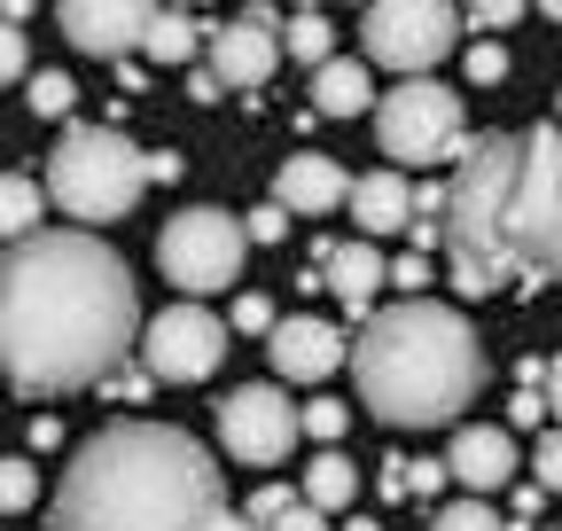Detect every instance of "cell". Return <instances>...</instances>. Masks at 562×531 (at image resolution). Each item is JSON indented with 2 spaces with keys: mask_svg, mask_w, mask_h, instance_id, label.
I'll use <instances>...</instances> for the list:
<instances>
[{
  "mask_svg": "<svg viewBox=\"0 0 562 531\" xmlns=\"http://www.w3.org/2000/svg\"><path fill=\"white\" fill-rule=\"evenodd\" d=\"M140 328L125 258L87 227H40L9 242L0 266V360L16 391H87L102 383Z\"/></svg>",
  "mask_w": 562,
  "mask_h": 531,
  "instance_id": "1",
  "label": "cell"
},
{
  "mask_svg": "<svg viewBox=\"0 0 562 531\" xmlns=\"http://www.w3.org/2000/svg\"><path fill=\"white\" fill-rule=\"evenodd\" d=\"M446 274L461 297L562 282V125L476 133L446 180Z\"/></svg>",
  "mask_w": 562,
  "mask_h": 531,
  "instance_id": "2",
  "label": "cell"
},
{
  "mask_svg": "<svg viewBox=\"0 0 562 531\" xmlns=\"http://www.w3.org/2000/svg\"><path fill=\"white\" fill-rule=\"evenodd\" d=\"M227 477L172 422H110L79 438L55 485V531H220Z\"/></svg>",
  "mask_w": 562,
  "mask_h": 531,
  "instance_id": "3",
  "label": "cell"
},
{
  "mask_svg": "<svg viewBox=\"0 0 562 531\" xmlns=\"http://www.w3.org/2000/svg\"><path fill=\"white\" fill-rule=\"evenodd\" d=\"M351 383H360V407H375V422L446 430V422H461V407L484 383L476 328L438 297H398L360 328V344H351Z\"/></svg>",
  "mask_w": 562,
  "mask_h": 531,
  "instance_id": "4",
  "label": "cell"
},
{
  "mask_svg": "<svg viewBox=\"0 0 562 531\" xmlns=\"http://www.w3.org/2000/svg\"><path fill=\"white\" fill-rule=\"evenodd\" d=\"M149 188V157H140L117 125H63V142L47 157V195L70 212V219H125Z\"/></svg>",
  "mask_w": 562,
  "mask_h": 531,
  "instance_id": "5",
  "label": "cell"
},
{
  "mask_svg": "<svg viewBox=\"0 0 562 531\" xmlns=\"http://www.w3.org/2000/svg\"><path fill=\"white\" fill-rule=\"evenodd\" d=\"M375 142L391 165H461L469 149V117H461V94L438 87V79H398L383 102H375Z\"/></svg>",
  "mask_w": 562,
  "mask_h": 531,
  "instance_id": "6",
  "label": "cell"
},
{
  "mask_svg": "<svg viewBox=\"0 0 562 531\" xmlns=\"http://www.w3.org/2000/svg\"><path fill=\"white\" fill-rule=\"evenodd\" d=\"M453 32H461L453 0H368V24H360L368 63H383L398 79H430L453 55Z\"/></svg>",
  "mask_w": 562,
  "mask_h": 531,
  "instance_id": "7",
  "label": "cell"
},
{
  "mask_svg": "<svg viewBox=\"0 0 562 531\" xmlns=\"http://www.w3.org/2000/svg\"><path fill=\"white\" fill-rule=\"evenodd\" d=\"M243 250H250V227H243V219H227V212H211V204H195V212L165 219V235H157V266H165V282H180L188 297L227 290V282L243 274Z\"/></svg>",
  "mask_w": 562,
  "mask_h": 531,
  "instance_id": "8",
  "label": "cell"
},
{
  "mask_svg": "<svg viewBox=\"0 0 562 531\" xmlns=\"http://www.w3.org/2000/svg\"><path fill=\"white\" fill-rule=\"evenodd\" d=\"M297 438H305V415H297L273 383H243V391L220 398V445H227L235 461H250V470H273Z\"/></svg>",
  "mask_w": 562,
  "mask_h": 531,
  "instance_id": "9",
  "label": "cell"
},
{
  "mask_svg": "<svg viewBox=\"0 0 562 531\" xmlns=\"http://www.w3.org/2000/svg\"><path fill=\"white\" fill-rule=\"evenodd\" d=\"M140 360H149L157 383H203L227 360V320L203 305H165L149 320V337H140Z\"/></svg>",
  "mask_w": 562,
  "mask_h": 531,
  "instance_id": "10",
  "label": "cell"
},
{
  "mask_svg": "<svg viewBox=\"0 0 562 531\" xmlns=\"http://www.w3.org/2000/svg\"><path fill=\"white\" fill-rule=\"evenodd\" d=\"M157 16H165L157 0H55L63 39L79 47V55H94V63H117L133 47H149Z\"/></svg>",
  "mask_w": 562,
  "mask_h": 531,
  "instance_id": "11",
  "label": "cell"
},
{
  "mask_svg": "<svg viewBox=\"0 0 562 531\" xmlns=\"http://www.w3.org/2000/svg\"><path fill=\"white\" fill-rule=\"evenodd\" d=\"M211 71H220L227 87H266L273 79V63L290 55L281 47V16L273 9H250V16H235V24H211Z\"/></svg>",
  "mask_w": 562,
  "mask_h": 531,
  "instance_id": "12",
  "label": "cell"
},
{
  "mask_svg": "<svg viewBox=\"0 0 562 531\" xmlns=\"http://www.w3.org/2000/svg\"><path fill=\"white\" fill-rule=\"evenodd\" d=\"M266 352H273V375L281 383H321V375H336L344 368V328L336 320H321V313H297V320H281L273 337H266Z\"/></svg>",
  "mask_w": 562,
  "mask_h": 531,
  "instance_id": "13",
  "label": "cell"
},
{
  "mask_svg": "<svg viewBox=\"0 0 562 531\" xmlns=\"http://www.w3.org/2000/svg\"><path fill=\"white\" fill-rule=\"evenodd\" d=\"M446 470H453V485H469V493H501L524 461H516V438H508L501 422H461L453 445H446Z\"/></svg>",
  "mask_w": 562,
  "mask_h": 531,
  "instance_id": "14",
  "label": "cell"
},
{
  "mask_svg": "<svg viewBox=\"0 0 562 531\" xmlns=\"http://www.w3.org/2000/svg\"><path fill=\"white\" fill-rule=\"evenodd\" d=\"M414 219H422V188H406L398 165L351 180V227H360L368 242H375V235H414Z\"/></svg>",
  "mask_w": 562,
  "mask_h": 531,
  "instance_id": "15",
  "label": "cell"
},
{
  "mask_svg": "<svg viewBox=\"0 0 562 531\" xmlns=\"http://www.w3.org/2000/svg\"><path fill=\"white\" fill-rule=\"evenodd\" d=\"M273 204H290V212L321 219V212L351 204V180H344V165H336V157L297 149V157H281V172H273Z\"/></svg>",
  "mask_w": 562,
  "mask_h": 531,
  "instance_id": "16",
  "label": "cell"
},
{
  "mask_svg": "<svg viewBox=\"0 0 562 531\" xmlns=\"http://www.w3.org/2000/svg\"><path fill=\"white\" fill-rule=\"evenodd\" d=\"M321 282H328V290H336L351 313H360V305H368V297L391 282V274H383L375 242H368V235H351V242H328V250H321Z\"/></svg>",
  "mask_w": 562,
  "mask_h": 531,
  "instance_id": "17",
  "label": "cell"
},
{
  "mask_svg": "<svg viewBox=\"0 0 562 531\" xmlns=\"http://www.w3.org/2000/svg\"><path fill=\"white\" fill-rule=\"evenodd\" d=\"M313 110H321V117H360V110H375L368 63H351V55L321 63V71H313Z\"/></svg>",
  "mask_w": 562,
  "mask_h": 531,
  "instance_id": "18",
  "label": "cell"
},
{
  "mask_svg": "<svg viewBox=\"0 0 562 531\" xmlns=\"http://www.w3.org/2000/svg\"><path fill=\"white\" fill-rule=\"evenodd\" d=\"M203 47H211V24H195V16H180V9H165L140 55H157V63H195Z\"/></svg>",
  "mask_w": 562,
  "mask_h": 531,
  "instance_id": "19",
  "label": "cell"
},
{
  "mask_svg": "<svg viewBox=\"0 0 562 531\" xmlns=\"http://www.w3.org/2000/svg\"><path fill=\"white\" fill-rule=\"evenodd\" d=\"M351 493H360V470H351L344 453H321L305 470V500L313 508H351Z\"/></svg>",
  "mask_w": 562,
  "mask_h": 531,
  "instance_id": "20",
  "label": "cell"
},
{
  "mask_svg": "<svg viewBox=\"0 0 562 531\" xmlns=\"http://www.w3.org/2000/svg\"><path fill=\"white\" fill-rule=\"evenodd\" d=\"M281 47H290V63H336V32H328V16H313V9H297L290 24H281Z\"/></svg>",
  "mask_w": 562,
  "mask_h": 531,
  "instance_id": "21",
  "label": "cell"
},
{
  "mask_svg": "<svg viewBox=\"0 0 562 531\" xmlns=\"http://www.w3.org/2000/svg\"><path fill=\"white\" fill-rule=\"evenodd\" d=\"M0 227H9V242L40 235V188H32V172H9V180H0Z\"/></svg>",
  "mask_w": 562,
  "mask_h": 531,
  "instance_id": "22",
  "label": "cell"
},
{
  "mask_svg": "<svg viewBox=\"0 0 562 531\" xmlns=\"http://www.w3.org/2000/svg\"><path fill=\"white\" fill-rule=\"evenodd\" d=\"M430 531H508V516H501V508H484V500L469 493V500H446V508L430 516Z\"/></svg>",
  "mask_w": 562,
  "mask_h": 531,
  "instance_id": "23",
  "label": "cell"
},
{
  "mask_svg": "<svg viewBox=\"0 0 562 531\" xmlns=\"http://www.w3.org/2000/svg\"><path fill=\"white\" fill-rule=\"evenodd\" d=\"M70 94H79V87H70L63 71H40V79H24V102H32L40 117H63V110H70Z\"/></svg>",
  "mask_w": 562,
  "mask_h": 531,
  "instance_id": "24",
  "label": "cell"
},
{
  "mask_svg": "<svg viewBox=\"0 0 562 531\" xmlns=\"http://www.w3.org/2000/svg\"><path fill=\"white\" fill-rule=\"evenodd\" d=\"M344 422H351L344 398H313V407H305V438H321V445H336V438H344Z\"/></svg>",
  "mask_w": 562,
  "mask_h": 531,
  "instance_id": "25",
  "label": "cell"
},
{
  "mask_svg": "<svg viewBox=\"0 0 562 531\" xmlns=\"http://www.w3.org/2000/svg\"><path fill=\"white\" fill-rule=\"evenodd\" d=\"M469 79H476V87H501V79H508V47H501V39H476V47H469Z\"/></svg>",
  "mask_w": 562,
  "mask_h": 531,
  "instance_id": "26",
  "label": "cell"
},
{
  "mask_svg": "<svg viewBox=\"0 0 562 531\" xmlns=\"http://www.w3.org/2000/svg\"><path fill=\"white\" fill-rule=\"evenodd\" d=\"M531 477H539L547 493H562V430H539V445H531Z\"/></svg>",
  "mask_w": 562,
  "mask_h": 531,
  "instance_id": "27",
  "label": "cell"
},
{
  "mask_svg": "<svg viewBox=\"0 0 562 531\" xmlns=\"http://www.w3.org/2000/svg\"><path fill=\"white\" fill-rule=\"evenodd\" d=\"M524 9H531V0H469V24H476V32H508Z\"/></svg>",
  "mask_w": 562,
  "mask_h": 531,
  "instance_id": "28",
  "label": "cell"
},
{
  "mask_svg": "<svg viewBox=\"0 0 562 531\" xmlns=\"http://www.w3.org/2000/svg\"><path fill=\"white\" fill-rule=\"evenodd\" d=\"M290 508H297V500H290V485H258V493H250V508H243V516H250V523H258V531H266V523H281V516H290Z\"/></svg>",
  "mask_w": 562,
  "mask_h": 531,
  "instance_id": "29",
  "label": "cell"
},
{
  "mask_svg": "<svg viewBox=\"0 0 562 531\" xmlns=\"http://www.w3.org/2000/svg\"><path fill=\"white\" fill-rule=\"evenodd\" d=\"M243 227H250V242H281L290 235V204H258V212H243Z\"/></svg>",
  "mask_w": 562,
  "mask_h": 531,
  "instance_id": "30",
  "label": "cell"
},
{
  "mask_svg": "<svg viewBox=\"0 0 562 531\" xmlns=\"http://www.w3.org/2000/svg\"><path fill=\"white\" fill-rule=\"evenodd\" d=\"M235 328H243V337H273L281 320H273V305H266V297H235Z\"/></svg>",
  "mask_w": 562,
  "mask_h": 531,
  "instance_id": "31",
  "label": "cell"
},
{
  "mask_svg": "<svg viewBox=\"0 0 562 531\" xmlns=\"http://www.w3.org/2000/svg\"><path fill=\"white\" fill-rule=\"evenodd\" d=\"M0 500H9V516L32 508V461H9V477H0Z\"/></svg>",
  "mask_w": 562,
  "mask_h": 531,
  "instance_id": "32",
  "label": "cell"
},
{
  "mask_svg": "<svg viewBox=\"0 0 562 531\" xmlns=\"http://www.w3.org/2000/svg\"><path fill=\"white\" fill-rule=\"evenodd\" d=\"M0 71H9V79L32 71V39H24V24H9V39H0Z\"/></svg>",
  "mask_w": 562,
  "mask_h": 531,
  "instance_id": "33",
  "label": "cell"
},
{
  "mask_svg": "<svg viewBox=\"0 0 562 531\" xmlns=\"http://www.w3.org/2000/svg\"><path fill=\"white\" fill-rule=\"evenodd\" d=\"M539 415H547V398H539V383H524V391L508 398V422H516V430H539Z\"/></svg>",
  "mask_w": 562,
  "mask_h": 531,
  "instance_id": "34",
  "label": "cell"
},
{
  "mask_svg": "<svg viewBox=\"0 0 562 531\" xmlns=\"http://www.w3.org/2000/svg\"><path fill=\"white\" fill-rule=\"evenodd\" d=\"M391 282H398L406 297H422V282H430V258H422V250H406V258L391 266Z\"/></svg>",
  "mask_w": 562,
  "mask_h": 531,
  "instance_id": "35",
  "label": "cell"
},
{
  "mask_svg": "<svg viewBox=\"0 0 562 531\" xmlns=\"http://www.w3.org/2000/svg\"><path fill=\"white\" fill-rule=\"evenodd\" d=\"M266 531H328V508H313V500H297L281 523H266Z\"/></svg>",
  "mask_w": 562,
  "mask_h": 531,
  "instance_id": "36",
  "label": "cell"
},
{
  "mask_svg": "<svg viewBox=\"0 0 562 531\" xmlns=\"http://www.w3.org/2000/svg\"><path fill=\"white\" fill-rule=\"evenodd\" d=\"M383 493H391V500H406V493H414V461H398V453L383 461Z\"/></svg>",
  "mask_w": 562,
  "mask_h": 531,
  "instance_id": "37",
  "label": "cell"
},
{
  "mask_svg": "<svg viewBox=\"0 0 562 531\" xmlns=\"http://www.w3.org/2000/svg\"><path fill=\"white\" fill-rule=\"evenodd\" d=\"M453 470H446V461H414V500H430L438 485H446Z\"/></svg>",
  "mask_w": 562,
  "mask_h": 531,
  "instance_id": "38",
  "label": "cell"
},
{
  "mask_svg": "<svg viewBox=\"0 0 562 531\" xmlns=\"http://www.w3.org/2000/svg\"><path fill=\"white\" fill-rule=\"evenodd\" d=\"M188 94H195V102H220V94H227V79H220V71H211V63H203V71L188 79Z\"/></svg>",
  "mask_w": 562,
  "mask_h": 531,
  "instance_id": "39",
  "label": "cell"
},
{
  "mask_svg": "<svg viewBox=\"0 0 562 531\" xmlns=\"http://www.w3.org/2000/svg\"><path fill=\"white\" fill-rule=\"evenodd\" d=\"M539 391H547V407L562 415V360H547V368H539Z\"/></svg>",
  "mask_w": 562,
  "mask_h": 531,
  "instance_id": "40",
  "label": "cell"
},
{
  "mask_svg": "<svg viewBox=\"0 0 562 531\" xmlns=\"http://www.w3.org/2000/svg\"><path fill=\"white\" fill-rule=\"evenodd\" d=\"M539 9H547V16H554V24H562V0H539Z\"/></svg>",
  "mask_w": 562,
  "mask_h": 531,
  "instance_id": "41",
  "label": "cell"
},
{
  "mask_svg": "<svg viewBox=\"0 0 562 531\" xmlns=\"http://www.w3.org/2000/svg\"><path fill=\"white\" fill-rule=\"evenodd\" d=\"M554 117H562V102H554Z\"/></svg>",
  "mask_w": 562,
  "mask_h": 531,
  "instance_id": "42",
  "label": "cell"
}]
</instances>
